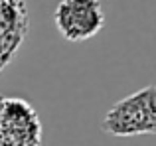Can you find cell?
<instances>
[{"instance_id": "7a4b0ae2", "label": "cell", "mask_w": 156, "mask_h": 146, "mask_svg": "<svg viewBox=\"0 0 156 146\" xmlns=\"http://www.w3.org/2000/svg\"><path fill=\"white\" fill-rule=\"evenodd\" d=\"M53 20L67 42H85L105 26V12L99 0H61Z\"/></svg>"}, {"instance_id": "6da1fadb", "label": "cell", "mask_w": 156, "mask_h": 146, "mask_svg": "<svg viewBox=\"0 0 156 146\" xmlns=\"http://www.w3.org/2000/svg\"><path fill=\"white\" fill-rule=\"evenodd\" d=\"M101 128L119 138L156 134V87L148 85L117 101L107 111Z\"/></svg>"}, {"instance_id": "277c9868", "label": "cell", "mask_w": 156, "mask_h": 146, "mask_svg": "<svg viewBox=\"0 0 156 146\" xmlns=\"http://www.w3.org/2000/svg\"><path fill=\"white\" fill-rule=\"evenodd\" d=\"M2 101H4V97H0V109H2Z\"/></svg>"}, {"instance_id": "3957f363", "label": "cell", "mask_w": 156, "mask_h": 146, "mask_svg": "<svg viewBox=\"0 0 156 146\" xmlns=\"http://www.w3.org/2000/svg\"><path fill=\"white\" fill-rule=\"evenodd\" d=\"M42 124L36 111L20 99L2 101L0 109V146H40Z\"/></svg>"}]
</instances>
